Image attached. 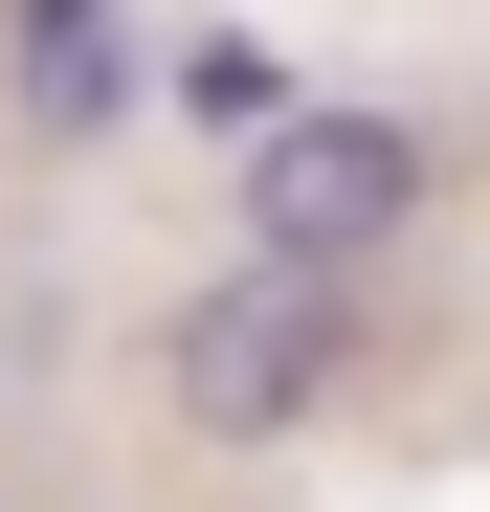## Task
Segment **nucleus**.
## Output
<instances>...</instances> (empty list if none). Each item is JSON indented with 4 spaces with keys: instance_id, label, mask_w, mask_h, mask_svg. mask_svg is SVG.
<instances>
[{
    "instance_id": "obj_2",
    "label": "nucleus",
    "mask_w": 490,
    "mask_h": 512,
    "mask_svg": "<svg viewBox=\"0 0 490 512\" xmlns=\"http://www.w3.org/2000/svg\"><path fill=\"white\" fill-rule=\"evenodd\" d=\"M223 201H245V268H335V290H357L379 245L446 201V134H424V112H357V90H312V112L245 156V179H223Z\"/></svg>"
},
{
    "instance_id": "obj_1",
    "label": "nucleus",
    "mask_w": 490,
    "mask_h": 512,
    "mask_svg": "<svg viewBox=\"0 0 490 512\" xmlns=\"http://www.w3.org/2000/svg\"><path fill=\"white\" fill-rule=\"evenodd\" d=\"M357 357H379V290H335V268H245V245L156 312V401H179V446H290V423L357 401Z\"/></svg>"
},
{
    "instance_id": "obj_3",
    "label": "nucleus",
    "mask_w": 490,
    "mask_h": 512,
    "mask_svg": "<svg viewBox=\"0 0 490 512\" xmlns=\"http://www.w3.org/2000/svg\"><path fill=\"white\" fill-rule=\"evenodd\" d=\"M156 23H90V0H67V23H0V90H23V134H134L156 112Z\"/></svg>"
},
{
    "instance_id": "obj_4",
    "label": "nucleus",
    "mask_w": 490,
    "mask_h": 512,
    "mask_svg": "<svg viewBox=\"0 0 490 512\" xmlns=\"http://www.w3.org/2000/svg\"><path fill=\"white\" fill-rule=\"evenodd\" d=\"M156 90H179L201 134H245V156H268V134L312 112V90H290V67H268V45H245V23H179V67H156Z\"/></svg>"
}]
</instances>
